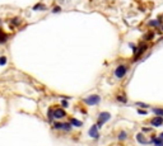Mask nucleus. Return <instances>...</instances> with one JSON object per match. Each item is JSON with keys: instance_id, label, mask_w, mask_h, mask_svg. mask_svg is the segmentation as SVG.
<instances>
[{"instance_id": "obj_1", "label": "nucleus", "mask_w": 163, "mask_h": 146, "mask_svg": "<svg viewBox=\"0 0 163 146\" xmlns=\"http://www.w3.org/2000/svg\"><path fill=\"white\" fill-rule=\"evenodd\" d=\"M100 102H101V95L98 94L88 95V97H85L83 99V103H85L87 106H97V104H100Z\"/></svg>"}, {"instance_id": "obj_2", "label": "nucleus", "mask_w": 163, "mask_h": 146, "mask_svg": "<svg viewBox=\"0 0 163 146\" xmlns=\"http://www.w3.org/2000/svg\"><path fill=\"white\" fill-rule=\"evenodd\" d=\"M110 119H111V113H108V112H101L100 114H98V118H97V125H98V127L102 128V126H103L106 122H108Z\"/></svg>"}, {"instance_id": "obj_3", "label": "nucleus", "mask_w": 163, "mask_h": 146, "mask_svg": "<svg viewBox=\"0 0 163 146\" xmlns=\"http://www.w3.org/2000/svg\"><path fill=\"white\" fill-rule=\"evenodd\" d=\"M126 74H127V66L126 65H119L115 69V76H116L117 79L125 78Z\"/></svg>"}, {"instance_id": "obj_4", "label": "nucleus", "mask_w": 163, "mask_h": 146, "mask_svg": "<svg viewBox=\"0 0 163 146\" xmlns=\"http://www.w3.org/2000/svg\"><path fill=\"white\" fill-rule=\"evenodd\" d=\"M88 135L91 136L92 138H94V140H98L100 138V127H98V125L96 123V125H93L89 128V131H88Z\"/></svg>"}, {"instance_id": "obj_5", "label": "nucleus", "mask_w": 163, "mask_h": 146, "mask_svg": "<svg viewBox=\"0 0 163 146\" xmlns=\"http://www.w3.org/2000/svg\"><path fill=\"white\" fill-rule=\"evenodd\" d=\"M146 50H148V44H146L145 42L144 43H140L139 46H138V51H136V53L134 55V60H133V61H136V60H138Z\"/></svg>"}, {"instance_id": "obj_6", "label": "nucleus", "mask_w": 163, "mask_h": 146, "mask_svg": "<svg viewBox=\"0 0 163 146\" xmlns=\"http://www.w3.org/2000/svg\"><path fill=\"white\" fill-rule=\"evenodd\" d=\"M54 116H55V119H61L66 116V112L63 107H56L54 109Z\"/></svg>"}, {"instance_id": "obj_7", "label": "nucleus", "mask_w": 163, "mask_h": 146, "mask_svg": "<svg viewBox=\"0 0 163 146\" xmlns=\"http://www.w3.org/2000/svg\"><path fill=\"white\" fill-rule=\"evenodd\" d=\"M162 25V17H158L157 19H152L148 22V27H153V28H159Z\"/></svg>"}, {"instance_id": "obj_8", "label": "nucleus", "mask_w": 163, "mask_h": 146, "mask_svg": "<svg viewBox=\"0 0 163 146\" xmlns=\"http://www.w3.org/2000/svg\"><path fill=\"white\" fill-rule=\"evenodd\" d=\"M135 138H136V141H138L139 144H142V145H148V144H151V141H148V140L144 137V133H143V132L136 133Z\"/></svg>"}, {"instance_id": "obj_9", "label": "nucleus", "mask_w": 163, "mask_h": 146, "mask_svg": "<svg viewBox=\"0 0 163 146\" xmlns=\"http://www.w3.org/2000/svg\"><path fill=\"white\" fill-rule=\"evenodd\" d=\"M151 125H152L153 127H159V126H162V125H163V117L155 116L154 118L151 119Z\"/></svg>"}, {"instance_id": "obj_10", "label": "nucleus", "mask_w": 163, "mask_h": 146, "mask_svg": "<svg viewBox=\"0 0 163 146\" xmlns=\"http://www.w3.org/2000/svg\"><path fill=\"white\" fill-rule=\"evenodd\" d=\"M151 144H153L154 146H163V138L161 136H153L151 138Z\"/></svg>"}, {"instance_id": "obj_11", "label": "nucleus", "mask_w": 163, "mask_h": 146, "mask_svg": "<svg viewBox=\"0 0 163 146\" xmlns=\"http://www.w3.org/2000/svg\"><path fill=\"white\" fill-rule=\"evenodd\" d=\"M32 10H33V12H38V10L45 12V10H47V6L45 5V4H42V3H37V4H34V5H33Z\"/></svg>"}, {"instance_id": "obj_12", "label": "nucleus", "mask_w": 163, "mask_h": 146, "mask_svg": "<svg viewBox=\"0 0 163 146\" xmlns=\"http://www.w3.org/2000/svg\"><path fill=\"white\" fill-rule=\"evenodd\" d=\"M154 37H155V33H154V32L149 31L148 33H145L144 36H143V40H144V41H148V42H151V41L154 40Z\"/></svg>"}, {"instance_id": "obj_13", "label": "nucleus", "mask_w": 163, "mask_h": 146, "mask_svg": "<svg viewBox=\"0 0 163 146\" xmlns=\"http://www.w3.org/2000/svg\"><path fill=\"white\" fill-rule=\"evenodd\" d=\"M54 109H55V107H50L49 111H47V118H49V122H54V119H55V116H54Z\"/></svg>"}, {"instance_id": "obj_14", "label": "nucleus", "mask_w": 163, "mask_h": 146, "mask_svg": "<svg viewBox=\"0 0 163 146\" xmlns=\"http://www.w3.org/2000/svg\"><path fill=\"white\" fill-rule=\"evenodd\" d=\"M117 140L119 141H125V140H127V132L126 131H120L119 135H117Z\"/></svg>"}, {"instance_id": "obj_15", "label": "nucleus", "mask_w": 163, "mask_h": 146, "mask_svg": "<svg viewBox=\"0 0 163 146\" xmlns=\"http://www.w3.org/2000/svg\"><path fill=\"white\" fill-rule=\"evenodd\" d=\"M69 122L72 123L74 127H83V122L82 121H79V119H76V118H70Z\"/></svg>"}, {"instance_id": "obj_16", "label": "nucleus", "mask_w": 163, "mask_h": 146, "mask_svg": "<svg viewBox=\"0 0 163 146\" xmlns=\"http://www.w3.org/2000/svg\"><path fill=\"white\" fill-rule=\"evenodd\" d=\"M152 112L154 113L155 116L163 117V108H162V107H154V108H152Z\"/></svg>"}, {"instance_id": "obj_17", "label": "nucleus", "mask_w": 163, "mask_h": 146, "mask_svg": "<svg viewBox=\"0 0 163 146\" xmlns=\"http://www.w3.org/2000/svg\"><path fill=\"white\" fill-rule=\"evenodd\" d=\"M73 130V125L70 122H64V125H63V131H65V132H70Z\"/></svg>"}, {"instance_id": "obj_18", "label": "nucleus", "mask_w": 163, "mask_h": 146, "mask_svg": "<svg viewBox=\"0 0 163 146\" xmlns=\"http://www.w3.org/2000/svg\"><path fill=\"white\" fill-rule=\"evenodd\" d=\"M6 41H8V34H5L1 28H0V43H5Z\"/></svg>"}, {"instance_id": "obj_19", "label": "nucleus", "mask_w": 163, "mask_h": 146, "mask_svg": "<svg viewBox=\"0 0 163 146\" xmlns=\"http://www.w3.org/2000/svg\"><path fill=\"white\" fill-rule=\"evenodd\" d=\"M116 100L120 102V103H127V98L126 95H116Z\"/></svg>"}, {"instance_id": "obj_20", "label": "nucleus", "mask_w": 163, "mask_h": 146, "mask_svg": "<svg viewBox=\"0 0 163 146\" xmlns=\"http://www.w3.org/2000/svg\"><path fill=\"white\" fill-rule=\"evenodd\" d=\"M63 125H64V122L57 121V122H54L52 123V127H54V130H63Z\"/></svg>"}, {"instance_id": "obj_21", "label": "nucleus", "mask_w": 163, "mask_h": 146, "mask_svg": "<svg viewBox=\"0 0 163 146\" xmlns=\"http://www.w3.org/2000/svg\"><path fill=\"white\" fill-rule=\"evenodd\" d=\"M12 24H14V25H18V24H21V19H19L18 17H14L12 19V22H10Z\"/></svg>"}, {"instance_id": "obj_22", "label": "nucleus", "mask_w": 163, "mask_h": 146, "mask_svg": "<svg viewBox=\"0 0 163 146\" xmlns=\"http://www.w3.org/2000/svg\"><path fill=\"white\" fill-rule=\"evenodd\" d=\"M6 62H8V60H6L5 56H1V57H0V66H5Z\"/></svg>"}, {"instance_id": "obj_23", "label": "nucleus", "mask_w": 163, "mask_h": 146, "mask_svg": "<svg viewBox=\"0 0 163 146\" xmlns=\"http://www.w3.org/2000/svg\"><path fill=\"white\" fill-rule=\"evenodd\" d=\"M136 106L138 107H142V108H151V106L149 104H145V103H142V102H136Z\"/></svg>"}, {"instance_id": "obj_24", "label": "nucleus", "mask_w": 163, "mask_h": 146, "mask_svg": "<svg viewBox=\"0 0 163 146\" xmlns=\"http://www.w3.org/2000/svg\"><path fill=\"white\" fill-rule=\"evenodd\" d=\"M61 10H63L61 6H60V5H56L55 8L52 9V13H55V14H56V13H61Z\"/></svg>"}, {"instance_id": "obj_25", "label": "nucleus", "mask_w": 163, "mask_h": 146, "mask_svg": "<svg viewBox=\"0 0 163 146\" xmlns=\"http://www.w3.org/2000/svg\"><path fill=\"white\" fill-rule=\"evenodd\" d=\"M129 46L131 47L133 53H134V55H135V53H136V51H138V46H135V44H134V43H129Z\"/></svg>"}, {"instance_id": "obj_26", "label": "nucleus", "mask_w": 163, "mask_h": 146, "mask_svg": "<svg viewBox=\"0 0 163 146\" xmlns=\"http://www.w3.org/2000/svg\"><path fill=\"white\" fill-rule=\"evenodd\" d=\"M151 131H152L151 127H142V132L143 133H148V132H151Z\"/></svg>"}, {"instance_id": "obj_27", "label": "nucleus", "mask_w": 163, "mask_h": 146, "mask_svg": "<svg viewBox=\"0 0 163 146\" xmlns=\"http://www.w3.org/2000/svg\"><path fill=\"white\" fill-rule=\"evenodd\" d=\"M61 107L63 108H68L69 107V103L66 100H61Z\"/></svg>"}, {"instance_id": "obj_28", "label": "nucleus", "mask_w": 163, "mask_h": 146, "mask_svg": "<svg viewBox=\"0 0 163 146\" xmlns=\"http://www.w3.org/2000/svg\"><path fill=\"white\" fill-rule=\"evenodd\" d=\"M138 113H139V114H148V112H146V111H142V109H138Z\"/></svg>"}, {"instance_id": "obj_29", "label": "nucleus", "mask_w": 163, "mask_h": 146, "mask_svg": "<svg viewBox=\"0 0 163 146\" xmlns=\"http://www.w3.org/2000/svg\"><path fill=\"white\" fill-rule=\"evenodd\" d=\"M159 136H161V137L163 138V132H162V133H159Z\"/></svg>"}, {"instance_id": "obj_30", "label": "nucleus", "mask_w": 163, "mask_h": 146, "mask_svg": "<svg viewBox=\"0 0 163 146\" xmlns=\"http://www.w3.org/2000/svg\"><path fill=\"white\" fill-rule=\"evenodd\" d=\"M59 3H64V0H59Z\"/></svg>"}, {"instance_id": "obj_31", "label": "nucleus", "mask_w": 163, "mask_h": 146, "mask_svg": "<svg viewBox=\"0 0 163 146\" xmlns=\"http://www.w3.org/2000/svg\"><path fill=\"white\" fill-rule=\"evenodd\" d=\"M161 28H162V32H163V24H162V25H161Z\"/></svg>"}]
</instances>
